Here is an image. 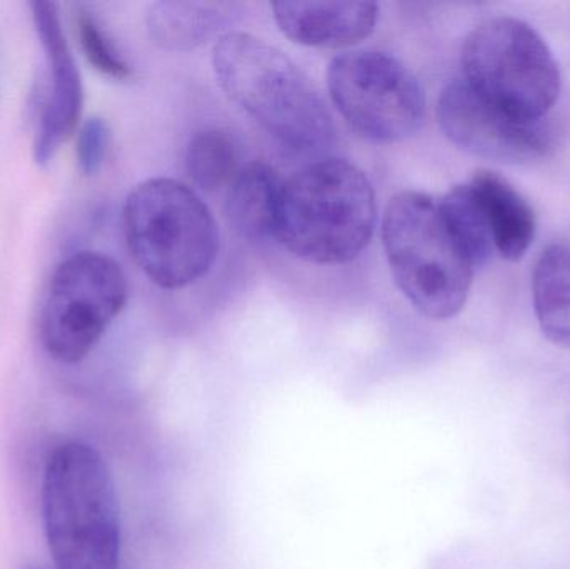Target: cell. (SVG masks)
Returning a JSON list of instances; mask_svg holds the SVG:
<instances>
[{"mask_svg": "<svg viewBox=\"0 0 570 569\" xmlns=\"http://www.w3.org/2000/svg\"><path fill=\"white\" fill-rule=\"evenodd\" d=\"M33 26L47 60V86L39 110L33 157L43 166L50 163L60 144L76 130L82 112L83 89L79 67L63 36L59 9L46 0L30 2Z\"/></svg>", "mask_w": 570, "mask_h": 569, "instance_id": "10", "label": "cell"}, {"mask_svg": "<svg viewBox=\"0 0 570 569\" xmlns=\"http://www.w3.org/2000/svg\"><path fill=\"white\" fill-rule=\"evenodd\" d=\"M239 147L227 130L210 127L190 137L186 169L199 189L214 193L233 183L239 173Z\"/></svg>", "mask_w": 570, "mask_h": 569, "instance_id": "16", "label": "cell"}, {"mask_svg": "<svg viewBox=\"0 0 570 569\" xmlns=\"http://www.w3.org/2000/svg\"><path fill=\"white\" fill-rule=\"evenodd\" d=\"M469 184L488 220L495 254L512 263L521 261L535 237V214L529 200L492 170H479Z\"/></svg>", "mask_w": 570, "mask_h": 569, "instance_id": "12", "label": "cell"}, {"mask_svg": "<svg viewBox=\"0 0 570 569\" xmlns=\"http://www.w3.org/2000/svg\"><path fill=\"white\" fill-rule=\"evenodd\" d=\"M375 224L368 177L347 160L325 157L284 180L273 237L307 263L337 266L361 256Z\"/></svg>", "mask_w": 570, "mask_h": 569, "instance_id": "2", "label": "cell"}, {"mask_svg": "<svg viewBox=\"0 0 570 569\" xmlns=\"http://www.w3.org/2000/svg\"><path fill=\"white\" fill-rule=\"evenodd\" d=\"M213 63L226 96L285 149L321 154L332 146L327 106L283 50L250 33L227 32L214 47Z\"/></svg>", "mask_w": 570, "mask_h": 569, "instance_id": "1", "label": "cell"}, {"mask_svg": "<svg viewBox=\"0 0 570 569\" xmlns=\"http://www.w3.org/2000/svg\"><path fill=\"white\" fill-rule=\"evenodd\" d=\"M77 36H79L83 56L87 57L90 66L112 79L130 77L132 70H130L129 63L120 57L112 40L107 37L89 10L79 9L77 12Z\"/></svg>", "mask_w": 570, "mask_h": 569, "instance_id": "18", "label": "cell"}, {"mask_svg": "<svg viewBox=\"0 0 570 569\" xmlns=\"http://www.w3.org/2000/svg\"><path fill=\"white\" fill-rule=\"evenodd\" d=\"M129 284L112 257L80 251L53 271L40 311V341L52 360L77 364L122 313Z\"/></svg>", "mask_w": 570, "mask_h": 569, "instance_id": "7", "label": "cell"}, {"mask_svg": "<svg viewBox=\"0 0 570 569\" xmlns=\"http://www.w3.org/2000/svg\"><path fill=\"white\" fill-rule=\"evenodd\" d=\"M382 241L395 284L419 313L435 321L461 313L475 267L449 229L439 200L417 190L392 197Z\"/></svg>", "mask_w": 570, "mask_h": 569, "instance_id": "5", "label": "cell"}, {"mask_svg": "<svg viewBox=\"0 0 570 569\" xmlns=\"http://www.w3.org/2000/svg\"><path fill=\"white\" fill-rule=\"evenodd\" d=\"M42 513L57 569H119L120 511L102 457L83 443L50 451Z\"/></svg>", "mask_w": 570, "mask_h": 569, "instance_id": "3", "label": "cell"}, {"mask_svg": "<svg viewBox=\"0 0 570 569\" xmlns=\"http://www.w3.org/2000/svg\"><path fill=\"white\" fill-rule=\"evenodd\" d=\"M230 22V6L210 2L164 0L150 6L147 30L164 50L186 52L223 32Z\"/></svg>", "mask_w": 570, "mask_h": 569, "instance_id": "14", "label": "cell"}, {"mask_svg": "<svg viewBox=\"0 0 570 569\" xmlns=\"http://www.w3.org/2000/svg\"><path fill=\"white\" fill-rule=\"evenodd\" d=\"M130 256L156 286L184 290L207 276L219 256V227L209 207L179 180L149 179L124 204Z\"/></svg>", "mask_w": 570, "mask_h": 569, "instance_id": "4", "label": "cell"}, {"mask_svg": "<svg viewBox=\"0 0 570 569\" xmlns=\"http://www.w3.org/2000/svg\"><path fill=\"white\" fill-rule=\"evenodd\" d=\"M281 32L305 47L341 49L371 36L379 19L374 2H274Z\"/></svg>", "mask_w": 570, "mask_h": 569, "instance_id": "11", "label": "cell"}, {"mask_svg": "<svg viewBox=\"0 0 570 569\" xmlns=\"http://www.w3.org/2000/svg\"><path fill=\"white\" fill-rule=\"evenodd\" d=\"M438 119L445 136L472 156L502 164H532L554 146L551 127L528 122L479 96L464 79L442 90Z\"/></svg>", "mask_w": 570, "mask_h": 569, "instance_id": "9", "label": "cell"}, {"mask_svg": "<svg viewBox=\"0 0 570 569\" xmlns=\"http://www.w3.org/2000/svg\"><path fill=\"white\" fill-rule=\"evenodd\" d=\"M109 124L102 117H90L77 136V164L86 176L99 173L109 149Z\"/></svg>", "mask_w": 570, "mask_h": 569, "instance_id": "19", "label": "cell"}, {"mask_svg": "<svg viewBox=\"0 0 570 569\" xmlns=\"http://www.w3.org/2000/svg\"><path fill=\"white\" fill-rule=\"evenodd\" d=\"M283 184L277 170L267 164L250 163L240 167L227 189L226 214L230 226L250 241L274 236Z\"/></svg>", "mask_w": 570, "mask_h": 569, "instance_id": "13", "label": "cell"}, {"mask_svg": "<svg viewBox=\"0 0 570 569\" xmlns=\"http://www.w3.org/2000/svg\"><path fill=\"white\" fill-rule=\"evenodd\" d=\"M462 79L489 102L528 122L546 120L561 96V70L541 33L514 17L479 23L465 37Z\"/></svg>", "mask_w": 570, "mask_h": 569, "instance_id": "6", "label": "cell"}, {"mask_svg": "<svg viewBox=\"0 0 570 569\" xmlns=\"http://www.w3.org/2000/svg\"><path fill=\"white\" fill-rule=\"evenodd\" d=\"M327 87L342 119L371 143H401L424 122L421 82L397 57L382 50H348L334 57Z\"/></svg>", "mask_w": 570, "mask_h": 569, "instance_id": "8", "label": "cell"}, {"mask_svg": "<svg viewBox=\"0 0 570 569\" xmlns=\"http://www.w3.org/2000/svg\"><path fill=\"white\" fill-rule=\"evenodd\" d=\"M532 297L544 336L570 350V244H552L539 257Z\"/></svg>", "mask_w": 570, "mask_h": 569, "instance_id": "15", "label": "cell"}, {"mask_svg": "<svg viewBox=\"0 0 570 569\" xmlns=\"http://www.w3.org/2000/svg\"><path fill=\"white\" fill-rule=\"evenodd\" d=\"M442 216L448 223L449 229L468 254L475 269L484 266L495 254L494 243L489 233L488 220L482 213L481 204L472 190L471 184H459L452 187L441 200H439Z\"/></svg>", "mask_w": 570, "mask_h": 569, "instance_id": "17", "label": "cell"}]
</instances>
